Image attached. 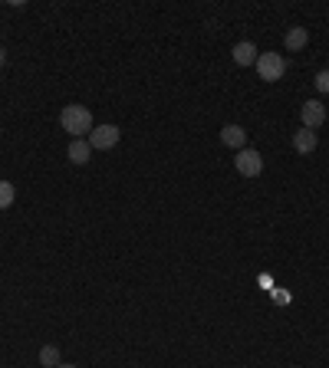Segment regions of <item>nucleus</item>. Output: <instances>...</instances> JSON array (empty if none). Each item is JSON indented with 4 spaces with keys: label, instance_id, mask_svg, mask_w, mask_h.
<instances>
[{
    "label": "nucleus",
    "instance_id": "f257e3e1",
    "mask_svg": "<svg viewBox=\"0 0 329 368\" xmlns=\"http://www.w3.org/2000/svg\"><path fill=\"white\" fill-rule=\"evenodd\" d=\"M60 125L63 132H70L73 138H89V132L96 129L92 125V112L86 105H66L60 112Z\"/></svg>",
    "mask_w": 329,
    "mask_h": 368
},
{
    "label": "nucleus",
    "instance_id": "2eb2a0df",
    "mask_svg": "<svg viewBox=\"0 0 329 368\" xmlns=\"http://www.w3.org/2000/svg\"><path fill=\"white\" fill-rule=\"evenodd\" d=\"M56 368H79V365H70V362H60V365Z\"/></svg>",
    "mask_w": 329,
    "mask_h": 368
},
{
    "label": "nucleus",
    "instance_id": "20e7f679",
    "mask_svg": "<svg viewBox=\"0 0 329 368\" xmlns=\"http://www.w3.org/2000/svg\"><path fill=\"white\" fill-rule=\"evenodd\" d=\"M119 138H122V132L116 125H96L89 132V145H92V151H96V148H99V151H109V148L119 145Z\"/></svg>",
    "mask_w": 329,
    "mask_h": 368
},
{
    "label": "nucleus",
    "instance_id": "9b49d317",
    "mask_svg": "<svg viewBox=\"0 0 329 368\" xmlns=\"http://www.w3.org/2000/svg\"><path fill=\"white\" fill-rule=\"evenodd\" d=\"M60 362L63 358H60V349H56V345H43V349H40V365L43 368H56Z\"/></svg>",
    "mask_w": 329,
    "mask_h": 368
},
{
    "label": "nucleus",
    "instance_id": "0eeeda50",
    "mask_svg": "<svg viewBox=\"0 0 329 368\" xmlns=\"http://www.w3.org/2000/svg\"><path fill=\"white\" fill-rule=\"evenodd\" d=\"M316 145H319V138H316L313 129H299V132H293V148H297L299 155H313Z\"/></svg>",
    "mask_w": 329,
    "mask_h": 368
},
{
    "label": "nucleus",
    "instance_id": "1a4fd4ad",
    "mask_svg": "<svg viewBox=\"0 0 329 368\" xmlns=\"http://www.w3.org/2000/svg\"><path fill=\"white\" fill-rule=\"evenodd\" d=\"M221 142L231 148H247V132H244V125H224L221 129Z\"/></svg>",
    "mask_w": 329,
    "mask_h": 368
},
{
    "label": "nucleus",
    "instance_id": "4468645a",
    "mask_svg": "<svg viewBox=\"0 0 329 368\" xmlns=\"http://www.w3.org/2000/svg\"><path fill=\"white\" fill-rule=\"evenodd\" d=\"M3 63H7V53H3V46H0V66H3Z\"/></svg>",
    "mask_w": 329,
    "mask_h": 368
},
{
    "label": "nucleus",
    "instance_id": "6e6552de",
    "mask_svg": "<svg viewBox=\"0 0 329 368\" xmlns=\"http://www.w3.org/2000/svg\"><path fill=\"white\" fill-rule=\"evenodd\" d=\"M231 56H234V63H237V66H254L260 53H257V46L251 43V40H240V43L234 46V53H231Z\"/></svg>",
    "mask_w": 329,
    "mask_h": 368
},
{
    "label": "nucleus",
    "instance_id": "f8f14e48",
    "mask_svg": "<svg viewBox=\"0 0 329 368\" xmlns=\"http://www.w3.org/2000/svg\"><path fill=\"white\" fill-rule=\"evenodd\" d=\"M14 201H17V188L10 181H0V210H7Z\"/></svg>",
    "mask_w": 329,
    "mask_h": 368
},
{
    "label": "nucleus",
    "instance_id": "7ed1b4c3",
    "mask_svg": "<svg viewBox=\"0 0 329 368\" xmlns=\"http://www.w3.org/2000/svg\"><path fill=\"white\" fill-rule=\"evenodd\" d=\"M234 168H237L244 177H257L264 171V155L257 148H240L237 158H234Z\"/></svg>",
    "mask_w": 329,
    "mask_h": 368
},
{
    "label": "nucleus",
    "instance_id": "39448f33",
    "mask_svg": "<svg viewBox=\"0 0 329 368\" xmlns=\"http://www.w3.org/2000/svg\"><path fill=\"white\" fill-rule=\"evenodd\" d=\"M299 118H303V129H319V125L326 122V105L310 99V102H303V109H299Z\"/></svg>",
    "mask_w": 329,
    "mask_h": 368
},
{
    "label": "nucleus",
    "instance_id": "9d476101",
    "mask_svg": "<svg viewBox=\"0 0 329 368\" xmlns=\"http://www.w3.org/2000/svg\"><path fill=\"white\" fill-rule=\"evenodd\" d=\"M306 43H310V30L306 27H290L286 30V50H290V53H299Z\"/></svg>",
    "mask_w": 329,
    "mask_h": 368
},
{
    "label": "nucleus",
    "instance_id": "f03ea898",
    "mask_svg": "<svg viewBox=\"0 0 329 368\" xmlns=\"http://www.w3.org/2000/svg\"><path fill=\"white\" fill-rule=\"evenodd\" d=\"M257 76L264 79V83H277V79H284L286 73V59L280 53H260L257 56Z\"/></svg>",
    "mask_w": 329,
    "mask_h": 368
},
{
    "label": "nucleus",
    "instance_id": "ddd939ff",
    "mask_svg": "<svg viewBox=\"0 0 329 368\" xmlns=\"http://www.w3.org/2000/svg\"><path fill=\"white\" fill-rule=\"evenodd\" d=\"M313 86L319 89V92H323V96H329V69H323V73H316Z\"/></svg>",
    "mask_w": 329,
    "mask_h": 368
},
{
    "label": "nucleus",
    "instance_id": "423d86ee",
    "mask_svg": "<svg viewBox=\"0 0 329 368\" xmlns=\"http://www.w3.org/2000/svg\"><path fill=\"white\" fill-rule=\"evenodd\" d=\"M70 162L73 164H89V158H92V145H89V138H73L70 142Z\"/></svg>",
    "mask_w": 329,
    "mask_h": 368
}]
</instances>
